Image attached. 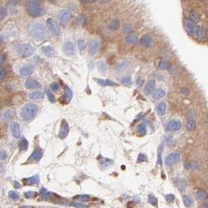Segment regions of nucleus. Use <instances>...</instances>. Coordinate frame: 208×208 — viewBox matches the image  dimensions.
Listing matches in <instances>:
<instances>
[{"mask_svg":"<svg viewBox=\"0 0 208 208\" xmlns=\"http://www.w3.org/2000/svg\"><path fill=\"white\" fill-rule=\"evenodd\" d=\"M29 31L32 38L36 41H43L48 36V33L45 29V27L41 22L33 23L30 26Z\"/></svg>","mask_w":208,"mask_h":208,"instance_id":"obj_1","label":"nucleus"},{"mask_svg":"<svg viewBox=\"0 0 208 208\" xmlns=\"http://www.w3.org/2000/svg\"><path fill=\"white\" fill-rule=\"evenodd\" d=\"M26 8L30 15L34 17H41L45 14V10L41 6V3L39 1L31 0L26 3Z\"/></svg>","mask_w":208,"mask_h":208,"instance_id":"obj_2","label":"nucleus"},{"mask_svg":"<svg viewBox=\"0 0 208 208\" xmlns=\"http://www.w3.org/2000/svg\"><path fill=\"white\" fill-rule=\"evenodd\" d=\"M38 109L36 104L29 103L23 108L20 115H21L22 119L25 121H30L32 119H34V117L38 113Z\"/></svg>","mask_w":208,"mask_h":208,"instance_id":"obj_3","label":"nucleus"},{"mask_svg":"<svg viewBox=\"0 0 208 208\" xmlns=\"http://www.w3.org/2000/svg\"><path fill=\"white\" fill-rule=\"evenodd\" d=\"M34 48L30 44H21L18 46V53L23 57H29L33 55Z\"/></svg>","mask_w":208,"mask_h":208,"instance_id":"obj_4","label":"nucleus"},{"mask_svg":"<svg viewBox=\"0 0 208 208\" xmlns=\"http://www.w3.org/2000/svg\"><path fill=\"white\" fill-rule=\"evenodd\" d=\"M72 17V13L70 10H63L58 13V19L60 24L65 27Z\"/></svg>","mask_w":208,"mask_h":208,"instance_id":"obj_5","label":"nucleus"},{"mask_svg":"<svg viewBox=\"0 0 208 208\" xmlns=\"http://www.w3.org/2000/svg\"><path fill=\"white\" fill-rule=\"evenodd\" d=\"M47 25H48L50 31H51L55 36H59V34H60V30H59V27H58V24H57V23H56L55 19H52V18H49V19H47Z\"/></svg>","mask_w":208,"mask_h":208,"instance_id":"obj_6","label":"nucleus"},{"mask_svg":"<svg viewBox=\"0 0 208 208\" xmlns=\"http://www.w3.org/2000/svg\"><path fill=\"white\" fill-rule=\"evenodd\" d=\"M181 159V155L179 153H172L165 158V165L168 166L176 164Z\"/></svg>","mask_w":208,"mask_h":208,"instance_id":"obj_7","label":"nucleus"},{"mask_svg":"<svg viewBox=\"0 0 208 208\" xmlns=\"http://www.w3.org/2000/svg\"><path fill=\"white\" fill-rule=\"evenodd\" d=\"M63 51L64 53L68 56H75L76 50L74 44L71 41H67L64 43L63 45Z\"/></svg>","mask_w":208,"mask_h":208,"instance_id":"obj_8","label":"nucleus"},{"mask_svg":"<svg viewBox=\"0 0 208 208\" xmlns=\"http://www.w3.org/2000/svg\"><path fill=\"white\" fill-rule=\"evenodd\" d=\"M184 24H185V28L186 30V31L188 32V34H189L190 35H193L196 33V24H194L193 22H192L189 19H186L184 21Z\"/></svg>","mask_w":208,"mask_h":208,"instance_id":"obj_9","label":"nucleus"},{"mask_svg":"<svg viewBox=\"0 0 208 208\" xmlns=\"http://www.w3.org/2000/svg\"><path fill=\"white\" fill-rule=\"evenodd\" d=\"M181 122H179V120H172L168 122L166 129L168 131H178L181 129Z\"/></svg>","mask_w":208,"mask_h":208,"instance_id":"obj_10","label":"nucleus"},{"mask_svg":"<svg viewBox=\"0 0 208 208\" xmlns=\"http://www.w3.org/2000/svg\"><path fill=\"white\" fill-rule=\"evenodd\" d=\"M68 133H69V125L66 122L65 120H63L62 121V124H61L60 131H59V137L61 139H64L66 137Z\"/></svg>","mask_w":208,"mask_h":208,"instance_id":"obj_11","label":"nucleus"},{"mask_svg":"<svg viewBox=\"0 0 208 208\" xmlns=\"http://www.w3.org/2000/svg\"><path fill=\"white\" fill-rule=\"evenodd\" d=\"M99 49V42L97 40H91L89 42V53L95 55Z\"/></svg>","mask_w":208,"mask_h":208,"instance_id":"obj_12","label":"nucleus"},{"mask_svg":"<svg viewBox=\"0 0 208 208\" xmlns=\"http://www.w3.org/2000/svg\"><path fill=\"white\" fill-rule=\"evenodd\" d=\"M155 85H156V82H155L154 80H150L148 81L147 83H146V86L144 87V93L145 95H150L152 91L154 90L155 87Z\"/></svg>","mask_w":208,"mask_h":208,"instance_id":"obj_13","label":"nucleus"},{"mask_svg":"<svg viewBox=\"0 0 208 208\" xmlns=\"http://www.w3.org/2000/svg\"><path fill=\"white\" fill-rule=\"evenodd\" d=\"M25 87L27 89H38L41 87V84L37 80L29 79L25 83Z\"/></svg>","mask_w":208,"mask_h":208,"instance_id":"obj_14","label":"nucleus"},{"mask_svg":"<svg viewBox=\"0 0 208 208\" xmlns=\"http://www.w3.org/2000/svg\"><path fill=\"white\" fill-rule=\"evenodd\" d=\"M11 129H12V134L13 137L18 139L20 136V128H19V124L17 122H13L11 125Z\"/></svg>","mask_w":208,"mask_h":208,"instance_id":"obj_15","label":"nucleus"},{"mask_svg":"<svg viewBox=\"0 0 208 208\" xmlns=\"http://www.w3.org/2000/svg\"><path fill=\"white\" fill-rule=\"evenodd\" d=\"M153 43V39L149 35H144L141 38V45L143 47H150Z\"/></svg>","mask_w":208,"mask_h":208,"instance_id":"obj_16","label":"nucleus"},{"mask_svg":"<svg viewBox=\"0 0 208 208\" xmlns=\"http://www.w3.org/2000/svg\"><path fill=\"white\" fill-rule=\"evenodd\" d=\"M41 157H42V151H41V149H36L33 152V154L31 155L30 159L32 160L33 161H38L41 158Z\"/></svg>","mask_w":208,"mask_h":208,"instance_id":"obj_17","label":"nucleus"},{"mask_svg":"<svg viewBox=\"0 0 208 208\" xmlns=\"http://www.w3.org/2000/svg\"><path fill=\"white\" fill-rule=\"evenodd\" d=\"M73 97V91L70 87H65V95H64V101L65 103H70Z\"/></svg>","mask_w":208,"mask_h":208,"instance_id":"obj_18","label":"nucleus"},{"mask_svg":"<svg viewBox=\"0 0 208 208\" xmlns=\"http://www.w3.org/2000/svg\"><path fill=\"white\" fill-rule=\"evenodd\" d=\"M165 95H166V92L163 89L159 88V89H157L153 93V97H154V99L158 100L165 97Z\"/></svg>","mask_w":208,"mask_h":208,"instance_id":"obj_19","label":"nucleus"},{"mask_svg":"<svg viewBox=\"0 0 208 208\" xmlns=\"http://www.w3.org/2000/svg\"><path fill=\"white\" fill-rule=\"evenodd\" d=\"M196 34H197V38H198L199 40H200V41L205 40L206 37H207L206 29L203 27H199V29L196 31Z\"/></svg>","mask_w":208,"mask_h":208,"instance_id":"obj_20","label":"nucleus"},{"mask_svg":"<svg viewBox=\"0 0 208 208\" xmlns=\"http://www.w3.org/2000/svg\"><path fill=\"white\" fill-rule=\"evenodd\" d=\"M120 27V23L117 19H115L113 20H111L108 25V27L111 31H117Z\"/></svg>","mask_w":208,"mask_h":208,"instance_id":"obj_21","label":"nucleus"},{"mask_svg":"<svg viewBox=\"0 0 208 208\" xmlns=\"http://www.w3.org/2000/svg\"><path fill=\"white\" fill-rule=\"evenodd\" d=\"M24 182L26 185H34V184L38 183L39 177L38 175H34V176L28 178V179H24Z\"/></svg>","mask_w":208,"mask_h":208,"instance_id":"obj_22","label":"nucleus"},{"mask_svg":"<svg viewBox=\"0 0 208 208\" xmlns=\"http://www.w3.org/2000/svg\"><path fill=\"white\" fill-rule=\"evenodd\" d=\"M42 51L46 56H49V57H53L56 55L55 50L50 46H45V47L42 48Z\"/></svg>","mask_w":208,"mask_h":208,"instance_id":"obj_23","label":"nucleus"},{"mask_svg":"<svg viewBox=\"0 0 208 208\" xmlns=\"http://www.w3.org/2000/svg\"><path fill=\"white\" fill-rule=\"evenodd\" d=\"M189 20H191L192 22H193L194 24L200 21V15H199L196 11H194V10H192V11L189 12Z\"/></svg>","mask_w":208,"mask_h":208,"instance_id":"obj_24","label":"nucleus"},{"mask_svg":"<svg viewBox=\"0 0 208 208\" xmlns=\"http://www.w3.org/2000/svg\"><path fill=\"white\" fill-rule=\"evenodd\" d=\"M165 111H166V104L163 102H160L157 107V114L159 115H165Z\"/></svg>","mask_w":208,"mask_h":208,"instance_id":"obj_25","label":"nucleus"},{"mask_svg":"<svg viewBox=\"0 0 208 208\" xmlns=\"http://www.w3.org/2000/svg\"><path fill=\"white\" fill-rule=\"evenodd\" d=\"M33 73V69L29 66H25V67H22L19 70V73L20 75L24 76V77H27V76H30Z\"/></svg>","mask_w":208,"mask_h":208,"instance_id":"obj_26","label":"nucleus"},{"mask_svg":"<svg viewBox=\"0 0 208 208\" xmlns=\"http://www.w3.org/2000/svg\"><path fill=\"white\" fill-rule=\"evenodd\" d=\"M177 188L180 190V191H184L185 189H186V184L184 182V180L180 179H177L176 182H175Z\"/></svg>","mask_w":208,"mask_h":208,"instance_id":"obj_27","label":"nucleus"},{"mask_svg":"<svg viewBox=\"0 0 208 208\" xmlns=\"http://www.w3.org/2000/svg\"><path fill=\"white\" fill-rule=\"evenodd\" d=\"M186 129L188 131H193L196 129V122L193 119H189L186 122Z\"/></svg>","mask_w":208,"mask_h":208,"instance_id":"obj_28","label":"nucleus"},{"mask_svg":"<svg viewBox=\"0 0 208 208\" xmlns=\"http://www.w3.org/2000/svg\"><path fill=\"white\" fill-rule=\"evenodd\" d=\"M182 199H183L184 204L187 207H191L193 204V200L191 196H184Z\"/></svg>","mask_w":208,"mask_h":208,"instance_id":"obj_29","label":"nucleus"},{"mask_svg":"<svg viewBox=\"0 0 208 208\" xmlns=\"http://www.w3.org/2000/svg\"><path fill=\"white\" fill-rule=\"evenodd\" d=\"M29 97L31 99H41L44 97V94L41 91H35L30 94Z\"/></svg>","mask_w":208,"mask_h":208,"instance_id":"obj_30","label":"nucleus"},{"mask_svg":"<svg viewBox=\"0 0 208 208\" xmlns=\"http://www.w3.org/2000/svg\"><path fill=\"white\" fill-rule=\"evenodd\" d=\"M158 67H159L160 69H161V70H170L171 67H172V65H171V64H170L168 62H167V61L162 60L159 63Z\"/></svg>","mask_w":208,"mask_h":208,"instance_id":"obj_31","label":"nucleus"},{"mask_svg":"<svg viewBox=\"0 0 208 208\" xmlns=\"http://www.w3.org/2000/svg\"><path fill=\"white\" fill-rule=\"evenodd\" d=\"M97 82L102 86H117V83L112 82L111 80H97Z\"/></svg>","mask_w":208,"mask_h":208,"instance_id":"obj_32","label":"nucleus"},{"mask_svg":"<svg viewBox=\"0 0 208 208\" xmlns=\"http://www.w3.org/2000/svg\"><path fill=\"white\" fill-rule=\"evenodd\" d=\"M97 68L102 73L104 74L107 72V66L106 64L103 62V61H100L97 63Z\"/></svg>","mask_w":208,"mask_h":208,"instance_id":"obj_33","label":"nucleus"},{"mask_svg":"<svg viewBox=\"0 0 208 208\" xmlns=\"http://www.w3.org/2000/svg\"><path fill=\"white\" fill-rule=\"evenodd\" d=\"M196 195L198 196L199 199H200L202 200H206L207 199V193L205 190H203V189H200L197 191L196 193Z\"/></svg>","mask_w":208,"mask_h":208,"instance_id":"obj_34","label":"nucleus"},{"mask_svg":"<svg viewBox=\"0 0 208 208\" xmlns=\"http://www.w3.org/2000/svg\"><path fill=\"white\" fill-rule=\"evenodd\" d=\"M137 133L141 135H144L147 133V126L145 124H141L138 126Z\"/></svg>","mask_w":208,"mask_h":208,"instance_id":"obj_35","label":"nucleus"},{"mask_svg":"<svg viewBox=\"0 0 208 208\" xmlns=\"http://www.w3.org/2000/svg\"><path fill=\"white\" fill-rule=\"evenodd\" d=\"M126 41L129 45H134L137 42V38L133 35H129V36L126 37Z\"/></svg>","mask_w":208,"mask_h":208,"instance_id":"obj_36","label":"nucleus"},{"mask_svg":"<svg viewBox=\"0 0 208 208\" xmlns=\"http://www.w3.org/2000/svg\"><path fill=\"white\" fill-rule=\"evenodd\" d=\"M120 81H121L123 85H125V86H129V85H130L131 83H132V79H131V77H129V76L122 77Z\"/></svg>","mask_w":208,"mask_h":208,"instance_id":"obj_37","label":"nucleus"},{"mask_svg":"<svg viewBox=\"0 0 208 208\" xmlns=\"http://www.w3.org/2000/svg\"><path fill=\"white\" fill-rule=\"evenodd\" d=\"M6 15H7V9L4 6H1L0 7V21L5 19Z\"/></svg>","mask_w":208,"mask_h":208,"instance_id":"obj_38","label":"nucleus"},{"mask_svg":"<svg viewBox=\"0 0 208 208\" xmlns=\"http://www.w3.org/2000/svg\"><path fill=\"white\" fill-rule=\"evenodd\" d=\"M133 27L132 25L130 24H126L122 28V31H123V33L125 34H131L132 32H133Z\"/></svg>","mask_w":208,"mask_h":208,"instance_id":"obj_39","label":"nucleus"},{"mask_svg":"<svg viewBox=\"0 0 208 208\" xmlns=\"http://www.w3.org/2000/svg\"><path fill=\"white\" fill-rule=\"evenodd\" d=\"M77 45H78V49L80 50V51H84L85 49V42L83 39H79L77 41Z\"/></svg>","mask_w":208,"mask_h":208,"instance_id":"obj_40","label":"nucleus"},{"mask_svg":"<svg viewBox=\"0 0 208 208\" xmlns=\"http://www.w3.org/2000/svg\"><path fill=\"white\" fill-rule=\"evenodd\" d=\"M51 195L50 193H48V192L45 191L44 193H42L41 194V198L42 199V200H49L50 199H51Z\"/></svg>","mask_w":208,"mask_h":208,"instance_id":"obj_41","label":"nucleus"},{"mask_svg":"<svg viewBox=\"0 0 208 208\" xmlns=\"http://www.w3.org/2000/svg\"><path fill=\"white\" fill-rule=\"evenodd\" d=\"M127 67V64H126V62H122V63H119V65H117V70L119 71H124Z\"/></svg>","mask_w":208,"mask_h":208,"instance_id":"obj_42","label":"nucleus"},{"mask_svg":"<svg viewBox=\"0 0 208 208\" xmlns=\"http://www.w3.org/2000/svg\"><path fill=\"white\" fill-rule=\"evenodd\" d=\"M89 196L88 195H80V196H77L74 197V199H77L80 201L82 202H87L89 200Z\"/></svg>","mask_w":208,"mask_h":208,"instance_id":"obj_43","label":"nucleus"},{"mask_svg":"<svg viewBox=\"0 0 208 208\" xmlns=\"http://www.w3.org/2000/svg\"><path fill=\"white\" fill-rule=\"evenodd\" d=\"M9 195H10V198L13 200H17L19 198V195L16 191H10L9 193Z\"/></svg>","mask_w":208,"mask_h":208,"instance_id":"obj_44","label":"nucleus"},{"mask_svg":"<svg viewBox=\"0 0 208 208\" xmlns=\"http://www.w3.org/2000/svg\"><path fill=\"white\" fill-rule=\"evenodd\" d=\"M71 206H73L76 208H88V206L85 205L83 203H77V202H73V203H70Z\"/></svg>","mask_w":208,"mask_h":208,"instance_id":"obj_45","label":"nucleus"},{"mask_svg":"<svg viewBox=\"0 0 208 208\" xmlns=\"http://www.w3.org/2000/svg\"><path fill=\"white\" fill-rule=\"evenodd\" d=\"M148 201H149V203H150L151 205L157 206V198H156L154 196H153V195H150V196H149Z\"/></svg>","mask_w":208,"mask_h":208,"instance_id":"obj_46","label":"nucleus"},{"mask_svg":"<svg viewBox=\"0 0 208 208\" xmlns=\"http://www.w3.org/2000/svg\"><path fill=\"white\" fill-rule=\"evenodd\" d=\"M147 161V157L145 154H139L137 158V162H144V161Z\"/></svg>","mask_w":208,"mask_h":208,"instance_id":"obj_47","label":"nucleus"},{"mask_svg":"<svg viewBox=\"0 0 208 208\" xmlns=\"http://www.w3.org/2000/svg\"><path fill=\"white\" fill-rule=\"evenodd\" d=\"M85 22H86V17H85L84 15H80V17L77 18V24L80 26L84 24Z\"/></svg>","mask_w":208,"mask_h":208,"instance_id":"obj_48","label":"nucleus"},{"mask_svg":"<svg viewBox=\"0 0 208 208\" xmlns=\"http://www.w3.org/2000/svg\"><path fill=\"white\" fill-rule=\"evenodd\" d=\"M27 146H28V143H27V141L25 140V139H23L20 142V144H19V147L20 149L23 150H27Z\"/></svg>","mask_w":208,"mask_h":208,"instance_id":"obj_49","label":"nucleus"},{"mask_svg":"<svg viewBox=\"0 0 208 208\" xmlns=\"http://www.w3.org/2000/svg\"><path fill=\"white\" fill-rule=\"evenodd\" d=\"M6 76V70L4 68L0 67V80H3Z\"/></svg>","mask_w":208,"mask_h":208,"instance_id":"obj_50","label":"nucleus"},{"mask_svg":"<svg viewBox=\"0 0 208 208\" xmlns=\"http://www.w3.org/2000/svg\"><path fill=\"white\" fill-rule=\"evenodd\" d=\"M46 94H47V95H48V97H49V101L51 102H55V97H54V95L51 94V92L49 91V90H46Z\"/></svg>","mask_w":208,"mask_h":208,"instance_id":"obj_51","label":"nucleus"},{"mask_svg":"<svg viewBox=\"0 0 208 208\" xmlns=\"http://www.w3.org/2000/svg\"><path fill=\"white\" fill-rule=\"evenodd\" d=\"M37 195V193L36 192H27V193H24V196L27 197V198H32V197H34V196H35Z\"/></svg>","mask_w":208,"mask_h":208,"instance_id":"obj_52","label":"nucleus"},{"mask_svg":"<svg viewBox=\"0 0 208 208\" xmlns=\"http://www.w3.org/2000/svg\"><path fill=\"white\" fill-rule=\"evenodd\" d=\"M162 149H163V146L161 145L158 149V163L160 165L162 164V161H161V152H162Z\"/></svg>","mask_w":208,"mask_h":208,"instance_id":"obj_53","label":"nucleus"},{"mask_svg":"<svg viewBox=\"0 0 208 208\" xmlns=\"http://www.w3.org/2000/svg\"><path fill=\"white\" fill-rule=\"evenodd\" d=\"M51 89L55 92L58 91V89H59V86L57 83H52L51 84Z\"/></svg>","mask_w":208,"mask_h":208,"instance_id":"obj_54","label":"nucleus"},{"mask_svg":"<svg viewBox=\"0 0 208 208\" xmlns=\"http://www.w3.org/2000/svg\"><path fill=\"white\" fill-rule=\"evenodd\" d=\"M7 157V154L5 150H0V159L4 160Z\"/></svg>","mask_w":208,"mask_h":208,"instance_id":"obj_55","label":"nucleus"},{"mask_svg":"<svg viewBox=\"0 0 208 208\" xmlns=\"http://www.w3.org/2000/svg\"><path fill=\"white\" fill-rule=\"evenodd\" d=\"M165 198H166V200L168 202H172L175 200V196L173 194H168L167 196H165Z\"/></svg>","mask_w":208,"mask_h":208,"instance_id":"obj_56","label":"nucleus"},{"mask_svg":"<svg viewBox=\"0 0 208 208\" xmlns=\"http://www.w3.org/2000/svg\"><path fill=\"white\" fill-rule=\"evenodd\" d=\"M182 93L185 95H188L189 94V90L187 89V88H186V87H183V88L182 89Z\"/></svg>","mask_w":208,"mask_h":208,"instance_id":"obj_57","label":"nucleus"},{"mask_svg":"<svg viewBox=\"0 0 208 208\" xmlns=\"http://www.w3.org/2000/svg\"><path fill=\"white\" fill-rule=\"evenodd\" d=\"M143 83H144V80H143V79H139L137 81V85L138 86H140V87H141V86L143 84Z\"/></svg>","mask_w":208,"mask_h":208,"instance_id":"obj_58","label":"nucleus"},{"mask_svg":"<svg viewBox=\"0 0 208 208\" xmlns=\"http://www.w3.org/2000/svg\"><path fill=\"white\" fill-rule=\"evenodd\" d=\"M14 186L15 188H19L20 187V185L19 183H17V182H14Z\"/></svg>","mask_w":208,"mask_h":208,"instance_id":"obj_59","label":"nucleus"},{"mask_svg":"<svg viewBox=\"0 0 208 208\" xmlns=\"http://www.w3.org/2000/svg\"><path fill=\"white\" fill-rule=\"evenodd\" d=\"M95 2V1H82L83 3H93Z\"/></svg>","mask_w":208,"mask_h":208,"instance_id":"obj_60","label":"nucleus"},{"mask_svg":"<svg viewBox=\"0 0 208 208\" xmlns=\"http://www.w3.org/2000/svg\"><path fill=\"white\" fill-rule=\"evenodd\" d=\"M19 208H33L32 207H28V206H24V207H20Z\"/></svg>","mask_w":208,"mask_h":208,"instance_id":"obj_61","label":"nucleus"},{"mask_svg":"<svg viewBox=\"0 0 208 208\" xmlns=\"http://www.w3.org/2000/svg\"><path fill=\"white\" fill-rule=\"evenodd\" d=\"M202 208H208V206L207 205V204H203V205L202 206Z\"/></svg>","mask_w":208,"mask_h":208,"instance_id":"obj_62","label":"nucleus"}]
</instances>
